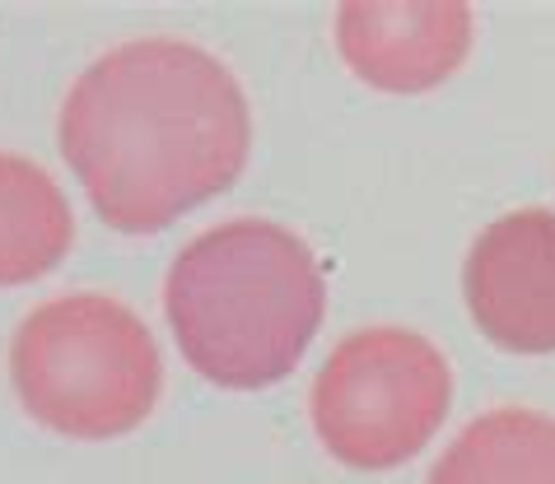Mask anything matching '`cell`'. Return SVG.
I'll list each match as a JSON object with an SVG mask.
<instances>
[{
    "label": "cell",
    "instance_id": "1",
    "mask_svg": "<svg viewBox=\"0 0 555 484\" xmlns=\"http://www.w3.org/2000/svg\"><path fill=\"white\" fill-rule=\"evenodd\" d=\"M248 145L238 80L178 38L113 47L61 103V154L99 220L121 233H159L229 192Z\"/></svg>",
    "mask_w": 555,
    "mask_h": 484
},
{
    "label": "cell",
    "instance_id": "2",
    "mask_svg": "<svg viewBox=\"0 0 555 484\" xmlns=\"http://www.w3.org/2000/svg\"><path fill=\"white\" fill-rule=\"evenodd\" d=\"M164 308L182 358L206 382L257 392L295 372L322 326L327 285L299 233L229 220L178 252Z\"/></svg>",
    "mask_w": 555,
    "mask_h": 484
},
{
    "label": "cell",
    "instance_id": "3",
    "mask_svg": "<svg viewBox=\"0 0 555 484\" xmlns=\"http://www.w3.org/2000/svg\"><path fill=\"white\" fill-rule=\"evenodd\" d=\"M10 382L42 429L103 443L145 424L164 392V364L127 303L70 293L20 322L10 340Z\"/></svg>",
    "mask_w": 555,
    "mask_h": 484
},
{
    "label": "cell",
    "instance_id": "4",
    "mask_svg": "<svg viewBox=\"0 0 555 484\" xmlns=\"http://www.w3.org/2000/svg\"><path fill=\"white\" fill-rule=\"evenodd\" d=\"M453 372L425 336L364 326L332 350L313 378V429L354 471H392L439 433Z\"/></svg>",
    "mask_w": 555,
    "mask_h": 484
},
{
    "label": "cell",
    "instance_id": "5",
    "mask_svg": "<svg viewBox=\"0 0 555 484\" xmlns=\"http://www.w3.org/2000/svg\"><path fill=\"white\" fill-rule=\"evenodd\" d=\"M472 322L514 354H555V214L518 210L490 224L462 265Z\"/></svg>",
    "mask_w": 555,
    "mask_h": 484
},
{
    "label": "cell",
    "instance_id": "6",
    "mask_svg": "<svg viewBox=\"0 0 555 484\" xmlns=\"http://www.w3.org/2000/svg\"><path fill=\"white\" fill-rule=\"evenodd\" d=\"M336 47L346 66L383 93H421L443 84L472 47V10L457 0L383 5L350 0L336 10Z\"/></svg>",
    "mask_w": 555,
    "mask_h": 484
},
{
    "label": "cell",
    "instance_id": "7",
    "mask_svg": "<svg viewBox=\"0 0 555 484\" xmlns=\"http://www.w3.org/2000/svg\"><path fill=\"white\" fill-rule=\"evenodd\" d=\"M429 484H555V419L504 405L449 443Z\"/></svg>",
    "mask_w": 555,
    "mask_h": 484
},
{
    "label": "cell",
    "instance_id": "8",
    "mask_svg": "<svg viewBox=\"0 0 555 484\" xmlns=\"http://www.w3.org/2000/svg\"><path fill=\"white\" fill-rule=\"evenodd\" d=\"M75 220L48 168L0 154V285H28L70 252Z\"/></svg>",
    "mask_w": 555,
    "mask_h": 484
}]
</instances>
